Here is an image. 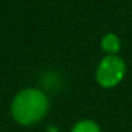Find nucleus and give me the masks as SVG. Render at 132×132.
Here are the masks:
<instances>
[{"label":"nucleus","instance_id":"3","mask_svg":"<svg viewBox=\"0 0 132 132\" xmlns=\"http://www.w3.org/2000/svg\"><path fill=\"white\" fill-rule=\"evenodd\" d=\"M101 49L109 55H116L121 49V41L114 34H106L101 39Z\"/></svg>","mask_w":132,"mask_h":132},{"label":"nucleus","instance_id":"1","mask_svg":"<svg viewBox=\"0 0 132 132\" xmlns=\"http://www.w3.org/2000/svg\"><path fill=\"white\" fill-rule=\"evenodd\" d=\"M49 109L46 95L36 88H26L17 94L12 104L13 118L24 126L43 119Z\"/></svg>","mask_w":132,"mask_h":132},{"label":"nucleus","instance_id":"4","mask_svg":"<svg viewBox=\"0 0 132 132\" xmlns=\"http://www.w3.org/2000/svg\"><path fill=\"white\" fill-rule=\"evenodd\" d=\"M72 132H100V127L92 121H81L75 125Z\"/></svg>","mask_w":132,"mask_h":132},{"label":"nucleus","instance_id":"2","mask_svg":"<svg viewBox=\"0 0 132 132\" xmlns=\"http://www.w3.org/2000/svg\"><path fill=\"white\" fill-rule=\"evenodd\" d=\"M126 65L125 62L117 55H108L105 56L96 72V80L100 86L105 88H110L117 86L125 77Z\"/></svg>","mask_w":132,"mask_h":132}]
</instances>
